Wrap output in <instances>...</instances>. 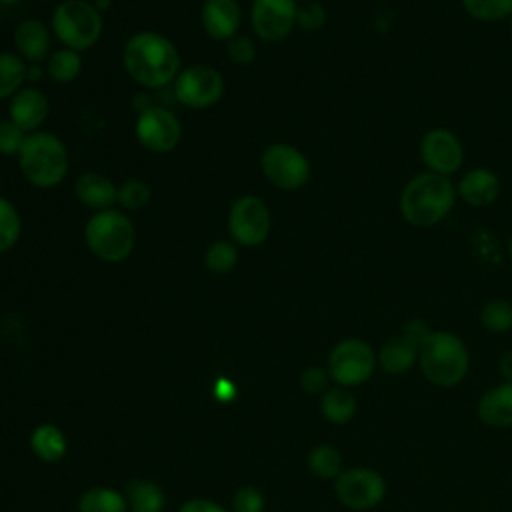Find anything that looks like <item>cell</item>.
<instances>
[{
	"instance_id": "obj_1",
	"label": "cell",
	"mask_w": 512,
	"mask_h": 512,
	"mask_svg": "<svg viewBox=\"0 0 512 512\" xmlns=\"http://www.w3.org/2000/svg\"><path fill=\"white\" fill-rule=\"evenodd\" d=\"M122 64L128 76L144 88H164L182 70L180 52L174 42L152 30L136 32L124 42Z\"/></svg>"
},
{
	"instance_id": "obj_2",
	"label": "cell",
	"mask_w": 512,
	"mask_h": 512,
	"mask_svg": "<svg viewBox=\"0 0 512 512\" xmlns=\"http://www.w3.org/2000/svg\"><path fill=\"white\" fill-rule=\"evenodd\" d=\"M456 184L448 176L420 172L400 192V214L416 228H430L442 222L456 204Z\"/></svg>"
},
{
	"instance_id": "obj_3",
	"label": "cell",
	"mask_w": 512,
	"mask_h": 512,
	"mask_svg": "<svg viewBox=\"0 0 512 512\" xmlns=\"http://www.w3.org/2000/svg\"><path fill=\"white\" fill-rule=\"evenodd\" d=\"M420 370L438 388H452L464 380L470 368V352L464 340L448 330H430L418 352Z\"/></svg>"
},
{
	"instance_id": "obj_4",
	"label": "cell",
	"mask_w": 512,
	"mask_h": 512,
	"mask_svg": "<svg viewBox=\"0 0 512 512\" xmlns=\"http://www.w3.org/2000/svg\"><path fill=\"white\" fill-rule=\"evenodd\" d=\"M18 166L24 178L40 190L54 188L64 182L70 168L66 144L52 132L36 130L26 136L20 152Z\"/></svg>"
},
{
	"instance_id": "obj_5",
	"label": "cell",
	"mask_w": 512,
	"mask_h": 512,
	"mask_svg": "<svg viewBox=\"0 0 512 512\" xmlns=\"http://www.w3.org/2000/svg\"><path fill=\"white\" fill-rule=\"evenodd\" d=\"M84 242L96 258L108 264H118L132 254L136 246V228L124 210H100L88 218L84 226Z\"/></svg>"
},
{
	"instance_id": "obj_6",
	"label": "cell",
	"mask_w": 512,
	"mask_h": 512,
	"mask_svg": "<svg viewBox=\"0 0 512 512\" xmlns=\"http://www.w3.org/2000/svg\"><path fill=\"white\" fill-rule=\"evenodd\" d=\"M50 28L56 40L70 50L84 52L92 48L104 30L102 14L90 0H64L50 18Z\"/></svg>"
},
{
	"instance_id": "obj_7",
	"label": "cell",
	"mask_w": 512,
	"mask_h": 512,
	"mask_svg": "<svg viewBox=\"0 0 512 512\" xmlns=\"http://www.w3.org/2000/svg\"><path fill=\"white\" fill-rule=\"evenodd\" d=\"M260 170L272 186L286 192L304 188L312 174L308 156L286 142H274L262 150Z\"/></svg>"
},
{
	"instance_id": "obj_8",
	"label": "cell",
	"mask_w": 512,
	"mask_h": 512,
	"mask_svg": "<svg viewBox=\"0 0 512 512\" xmlns=\"http://www.w3.org/2000/svg\"><path fill=\"white\" fill-rule=\"evenodd\" d=\"M226 228L236 246H260L262 242H266L272 228L268 204L256 194L238 196L228 210Z\"/></svg>"
},
{
	"instance_id": "obj_9",
	"label": "cell",
	"mask_w": 512,
	"mask_h": 512,
	"mask_svg": "<svg viewBox=\"0 0 512 512\" xmlns=\"http://www.w3.org/2000/svg\"><path fill=\"white\" fill-rule=\"evenodd\" d=\"M376 364L374 348L362 338H344L328 354V374L344 388L364 384L374 374Z\"/></svg>"
},
{
	"instance_id": "obj_10",
	"label": "cell",
	"mask_w": 512,
	"mask_h": 512,
	"mask_svg": "<svg viewBox=\"0 0 512 512\" xmlns=\"http://www.w3.org/2000/svg\"><path fill=\"white\" fill-rule=\"evenodd\" d=\"M224 88L222 74L210 64H190L174 80L176 100L192 110H206L218 104Z\"/></svg>"
},
{
	"instance_id": "obj_11",
	"label": "cell",
	"mask_w": 512,
	"mask_h": 512,
	"mask_svg": "<svg viewBox=\"0 0 512 512\" xmlns=\"http://www.w3.org/2000/svg\"><path fill=\"white\" fill-rule=\"evenodd\" d=\"M134 134L144 150L152 154H168L180 144L182 124L172 110L152 104L138 114Z\"/></svg>"
},
{
	"instance_id": "obj_12",
	"label": "cell",
	"mask_w": 512,
	"mask_h": 512,
	"mask_svg": "<svg viewBox=\"0 0 512 512\" xmlns=\"http://www.w3.org/2000/svg\"><path fill=\"white\" fill-rule=\"evenodd\" d=\"M336 498L350 510H370L378 506L386 496V480L380 472L354 466L342 470L334 482Z\"/></svg>"
},
{
	"instance_id": "obj_13",
	"label": "cell",
	"mask_w": 512,
	"mask_h": 512,
	"mask_svg": "<svg viewBox=\"0 0 512 512\" xmlns=\"http://www.w3.org/2000/svg\"><path fill=\"white\" fill-rule=\"evenodd\" d=\"M418 150L424 166L434 174L450 178L464 164V144L452 130L442 126L426 130L420 138Z\"/></svg>"
},
{
	"instance_id": "obj_14",
	"label": "cell",
	"mask_w": 512,
	"mask_h": 512,
	"mask_svg": "<svg viewBox=\"0 0 512 512\" xmlns=\"http://www.w3.org/2000/svg\"><path fill=\"white\" fill-rule=\"evenodd\" d=\"M296 0H252L250 24L254 34L268 42L284 40L296 26Z\"/></svg>"
},
{
	"instance_id": "obj_15",
	"label": "cell",
	"mask_w": 512,
	"mask_h": 512,
	"mask_svg": "<svg viewBox=\"0 0 512 512\" xmlns=\"http://www.w3.org/2000/svg\"><path fill=\"white\" fill-rule=\"evenodd\" d=\"M50 112L46 94L34 86H22L8 104V118L16 122L26 134L40 130Z\"/></svg>"
},
{
	"instance_id": "obj_16",
	"label": "cell",
	"mask_w": 512,
	"mask_h": 512,
	"mask_svg": "<svg viewBox=\"0 0 512 512\" xmlns=\"http://www.w3.org/2000/svg\"><path fill=\"white\" fill-rule=\"evenodd\" d=\"M200 22L212 40L228 42L238 34L242 8L238 0H204L200 8Z\"/></svg>"
},
{
	"instance_id": "obj_17",
	"label": "cell",
	"mask_w": 512,
	"mask_h": 512,
	"mask_svg": "<svg viewBox=\"0 0 512 512\" xmlns=\"http://www.w3.org/2000/svg\"><path fill=\"white\" fill-rule=\"evenodd\" d=\"M456 196L472 208H486L500 196V178L486 166L470 168L456 184Z\"/></svg>"
},
{
	"instance_id": "obj_18",
	"label": "cell",
	"mask_w": 512,
	"mask_h": 512,
	"mask_svg": "<svg viewBox=\"0 0 512 512\" xmlns=\"http://www.w3.org/2000/svg\"><path fill=\"white\" fill-rule=\"evenodd\" d=\"M50 44L52 34L38 18H24L14 28V48L26 64H42L52 52Z\"/></svg>"
},
{
	"instance_id": "obj_19",
	"label": "cell",
	"mask_w": 512,
	"mask_h": 512,
	"mask_svg": "<svg viewBox=\"0 0 512 512\" xmlns=\"http://www.w3.org/2000/svg\"><path fill=\"white\" fill-rule=\"evenodd\" d=\"M78 202L94 212L114 208L118 198V184L100 172H82L74 182Z\"/></svg>"
},
{
	"instance_id": "obj_20",
	"label": "cell",
	"mask_w": 512,
	"mask_h": 512,
	"mask_svg": "<svg viewBox=\"0 0 512 512\" xmlns=\"http://www.w3.org/2000/svg\"><path fill=\"white\" fill-rule=\"evenodd\" d=\"M418 352H420V340H416L414 336H410L402 330L400 334L390 336L380 346V350L376 352V358L384 372L406 374L416 364Z\"/></svg>"
},
{
	"instance_id": "obj_21",
	"label": "cell",
	"mask_w": 512,
	"mask_h": 512,
	"mask_svg": "<svg viewBox=\"0 0 512 512\" xmlns=\"http://www.w3.org/2000/svg\"><path fill=\"white\" fill-rule=\"evenodd\" d=\"M478 418L492 428H512V382H502L478 400Z\"/></svg>"
},
{
	"instance_id": "obj_22",
	"label": "cell",
	"mask_w": 512,
	"mask_h": 512,
	"mask_svg": "<svg viewBox=\"0 0 512 512\" xmlns=\"http://www.w3.org/2000/svg\"><path fill=\"white\" fill-rule=\"evenodd\" d=\"M30 446L34 454L44 462H60L66 454V438L62 430L54 424H42L38 426L30 436Z\"/></svg>"
},
{
	"instance_id": "obj_23",
	"label": "cell",
	"mask_w": 512,
	"mask_h": 512,
	"mask_svg": "<svg viewBox=\"0 0 512 512\" xmlns=\"http://www.w3.org/2000/svg\"><path fill=\"white\" fill-rule=\"evenodd\" d=\"M320 410L328 422L346 424L356 414V398L348 388L336 386L324 392L320 400Z\"/></svg>"
},
{
	"instance_id": "obj_24",
	"label": "cell",
	"mask_w": 512,
	"mask_h": 512,
	"mask_svg": "<svg viewBox=\"0 0 512 512\" xmlns=\"http://www.w3.org/2000/svg\"><path fill=\"white\" fill-rule=\"evenodd\" d=\"M82 72V54L70 48H58L46 58V76L52 82L68 84Z\"/></svg>"
},
{
	"instance_id": "obj_25",
	"label": "cell",
	"mask_w": 512,
	"mask_h": 512,
	"mask_svg": "<svg viewBox=\"0 0 512 512\" xmlns=\"http://www.w3.org/2000/svg\"><path fill=\"white\" fill-rule=\"evenodd\" d=\"M126 502L132 512H162L164 492L152 480H132L126 486Z\"/></svg>"
},
{
	"instance_id": "obj_26",
	"label": "cell",
	"mask_w": 512,
	"mask_h": 512,
	"mask_svg": "<svg viewBox=\"0 0 512 512\" xmlns=\"http://www.w3.org/2000/svg\"><path fill=\"white\" fill-rule=\"evenodd\" d=\"M126 508V498L104 486L86 490L78 500V512H126Z\"/></svg>"
},
{
	"instance_id": "obj_27",
	"label": "cell",
	"mask_w": 512,
	"mask_h": 512,
	"mask_svg": "<svg viewBox=\"0 0 512 512\" xmlns=\"http://www.w3.org/2000/svg\"><path fill=\"white\" fill-rule=\"evenodd\" d=\"M26 82V62L16 52H0V100L12 98Z\"/></svg>"
},
{
	"instance_id": "obj_28",
	"label": "cell",
	"mask_w": 512,
	"mask_h": 512,
	"mask_svg": "<svg viewBox=\"0 0 512 512\" xmlns=\"http://www.w3.org/2000/svg\"><path fill=\"white\" fill-rule=\"evenodd\" d=\"M308 468L316 478H338L342 472V454L332 444H318L308 454Z\"/></svg>"
},
{
	"instance_id": "obj_29",
	"label": "cell",
	"mask_w": 512,
	"mask_h": 512,
	"mask_svg": "<svg viewBox=\"0 0 512 512\" xmlns=\"http://www.w3.org/2000/svg\"><path fill=\"white\" fill-rule=\"evenodd\" d=\"M480 324L494 334L512 330V302L504 298H492L480 308Z\"/></svg>"
},
{
	"instance_id": "obj_30",
	"label": "cell",
	"mask_w": 512,
	"mask_h": 512,
	"mask_svg": "<svg viewBox=\"0 0 512 512\" xmlns=\"http://www.w3.org/2000/svg\"><path fill=\"white\" fill-rule=\"evenodd\" d=\"M204 264L214 274H228L238 264V246L232 240H216L204 252Z\"/></svg>"
},
{
	"instance_id": "obj_31",
	"label": "cell",
	"mask_w": 512,
	"mask_h": 512,
	"mask_svg": "<svg viewBox=\"0 0 512 512\" xmlns=\"http://www.w3.org/2000/svg\"><path fill=\"white\" fill-rule=\"evenodd\" d=\"M22 234V220L16 206L0 196V254L12 250Z\"/></svg>"
},
{
	"instance_id": "obj_32",
	"label": "cell",
	"mask_w": 512,
	"mask_h": 512,
	"mask_svg": "<svg viewBox=\"0 0 512 512\" xmlns=\"http://www.w3.org/2000/svg\"><path fill=\"white\" fill-rule=\"evenodd\" d=\"M462 8L474 20L498 22L512 14V0H462Z\"/></svg>"
},
{
	"instance_id": "obj_33",
	"label": "cell",
	"mask_w": 512,
	"mask_h": 512,
	"mask_svg": "<svg viewBox=\"0 0 512 512\" xmlns=\"http://www.w3.org/2000/svg\"><path fill=\"white\" fill-rule=\"evenodd\" d=\"M152 190L150 186L140 178H128L118 186V198L116 204L122 210H142L150 204Z\"/></svg>"
},
{
	"instance_id": "obj_34",
	"label": "cell",
	"mask_w": 512,
	"mask_h": 512,
	"mask_svg": "<svg viewBox=\"0 0 512 512\" xmlns=\"http://www.w3.org/2000/svg\"><path fill=\"white\" fill-rule=\"evenodd\" d=\"M328 20L326 8L322 6V2L318 0H304L302 4H298L296 10V26L304 32H316L320 28H324Z\"/></svg>"
},
{
	"instance_id": "obj_35",
	"label": "cell",
	"mask_w": 512,
	"mask_h": 512,
	"mask_svg": "<svg viewBox=\"0 0 512 512\" xmlns=\"http://www.w3.org/2000/svg\"><path fill=\"white\" fill-rule=\"evenodd\" d=\"M26 136L28 134L16 122H12L10 118H0V154L2 156H18Z\"/></svg>"
},
{
	"instance_id": "obj_36",
	"label": "cell",
	"mask_w": 512,
	"mask_h": 512,
	"mask_svg": "<svg viewBox=\"0 0 512 512\" xmlns=\"http://www.w3.org/2000/svg\"><path fill=\"white\" fill-rule=\"evenodd\" d=\"M226 54L230 58V62L238 64V66H248L256 60V44L252 38L244 36V34H236L226 42Z\"/></svg>"
},
{
	"instance_id": "obj_37",
	"label": "cell",
	"mask_w": 512,
	"mask_h": 512,
	"mask_svg": "<svg viewBox=\"0 0 512 512\" xmlns=\"http://www.w3.org/2000/svg\"><path fill=\"white\" fill-rule=\"evenodd\" d=\"M232 508H234V512H262L264 496L260 490H256L252 486H244L234 494Z\"/></svg>"
},
{
	"instance_id": "obj_38",
	"label": "cell",
	"mask_w": 512,
	"mask_h": 512,
	"mask_svg": "<svg viewBox=\"0 0 512 512\" xmlns=\"http://www.w3.org/2000/svg\"><path fill=\"white\" fill-rule=\"evenodd\" d=\"M328 380H330L328 368L310 366V368H306V370L300 374V388H302L304 392H308V394H318V392H324V390H326Z\"/></svg>"
},
{
	"instance_id": "obj_39",
	"label": "cell",
	"mask_w": 512,
	"mask_h": 512,
	"mask_svg": "<svg viewBox=\"0 0 512 512\" xmlns=\"http://www.w3.org/2000/svg\"><path fill=\"white\" fill-rule=\"evenodd\" d=\"M178 512H226V510L212 500L194 498V500H188L186 504H182Z\"/></svg>"
},
{
	"instance_id": "obj_40",
	"label": "cell",
	"mask_w": 512,
	"mask_h": 512,
	"mask_svg": "<svg viewBox=\"0 0 512 512\" xmlns=\"http://www.w3.org/2000/svg\"><path fill=\"white\" fill-rule=\"evenodd\" d=\"M214 396L220 400V402H230L234 396H236V390H234V384L230 380H218L216 386H214Z\"/></svg>"
},
{
	"instance_id": "obj_41",
	"label": "cell",
	"mask_w": 512,
	"mask_h": 512,
	"mask_svg": "<svg viewBox=\"0 0 512 512\" xmlns=\"http://www.w3.org/2000/svg\"><path fill=\"white\" fill-rule=\"evenodd\" d=\"M498 372L504 378V382H512V350L504 352L498 360Z\"/></svg>"
},
{
	"instance_id": "obj_42",
	"label": "cell",
	"mask_w": 512,
	"mask_h": 512,
	"mask_svg": "<svg viewBox=\"0 0 512 512\" xmlns=\"http://www.w3.org/2000/svg\"><path fill=\"white\" fill-rule=\"evenodd\" d=\"M46 68H42V64H26V80L28 82H38L42 80Z\"/></svg>"
},
{
	"instance_id": "obj_43",
	"label": "cell",
	"mask_w": 512,
	"mask_h": 512,
	"mask_svg": "<svg viewBox=\"0 0 512 512\" xmlns=\"http://www.w3.org/2000/svg\"><path fill=\"white\" fill-rule=\"evenodd\" d=\"M20 0H0V6H14V4H18Z\"/></svg>"
},
{
	"instance_id": "obj_44",
	"label": "cell",
	"mask_w": 512,
	"mask_h": 512,
	"mask_svg": "<svg viewBox=\"0 0 512 512\" xmlns=\"http://www.w3.org/2000/svg\"><path fill=\"white\" fill-rule=\"evenodd\" d=\"M506 250H508V258L512 260V236H510V240H508V248H506Z\"/></svg>"
},
{
	"instance_id": "obj_45",
	"label": "cell",
	"mask_w": 512,
	"mask_h": 512,
	"mask_svg": "<svg viewBox=\"0 0 512 512\" xmlns=\"http://www.w3.org/2000/svg\"><path fill=\"white\" fill-rule=\"evenodd\" d=\"M508 26H510V30H512V14L508 16Z\"/></svg>"
},
{
	"instance_id": "obj_46",
	"label": "cell",
	"mask_w": 512,
	"mask_h": 512,
	"mask_svg": "<svg viewBox=\"0 0 512 512\" xmlns=\"http://www.w3.org/2000/svg\"><path fill=\"white\" fill-rule=\"evenodd\" d=\"M0 18H2V6H0Z\"/></svg>"
},
{
	"instance_id": "obj_47",
	"label": "cell",
	"mask_w": 512,
	"mask_h": 512,
	"mask_svg": "<svg viewBox=\"0 0 512 512\" xmlns=\"http://www.w3.org/2000/svg\"><path fill=\"white\" fill-rule=\"evenodd\" d=\"M0 184H2V178H0Z\"/></svg>"
}]
</instances>
